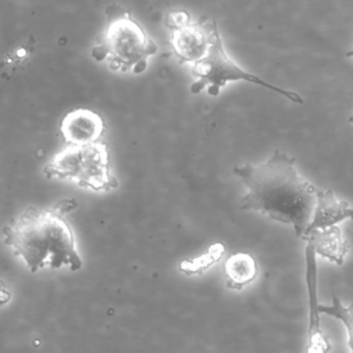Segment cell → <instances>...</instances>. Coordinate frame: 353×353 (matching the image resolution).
<instances>
[{
  "mask_svg": "<svg viewBox=\"0 0 353 353\" xmlns=\"http://www.w3.org/2000/svg\"><path fill=\"white\" fill-rule=\"evenodd\" d=\"M234 173L248 189L243 210H257L292 225L296 236L305 235L315 210L316 188L299 174L294 158L274 150L263 164L237 166Z\"/></svg>",
  "mask_w": 353,
  "mask_h": 353,
  "instance_id": "cell-1",
  "label": "cell"
},
{
  "mask_svg": "<svg viewBox=\"0 0 353 353\" xmlns=\"http://www.w3.org/2000/svg\"><path fill=\"white\" fill-rule=\"evenodd\" d=\"M77 206L74 199L61 200L45 210L30 206L3 228L6 243L23 258L32 272L46 265L80 270L75 236L65 220V214Z\"/></svg>",
  "mask_w": 353,
  "mask_h": 353,
  "instance_id": "cell-2",
  "label": "cell"
},
{
  "mask_svg": "<svg viewBox=\"0 0 353 353\" xmlns=\"http://www.w3.org/2000/svg\"><path fill=\"white\" fill-rule=\"evenodd\" d=\"M106 26L97 38L92 57L97 61H108L111 69L141 74L148 68V57L158 51L154 41L132 17L129 10L110 5L105 10Z\"/></svg>",
  "mask_w": 353,
  "mask_h": 353,
  "instance_id": "cell-3",
  "label": "cell"
},
{
  "mask_svg": "<svg viewBox=\"0 0 353 353\" xmlns=\"http://www.w3.org/2000/svg\"><path fill=\"white\" fill-rule=\"evenodd\" d=\"M44 173L48 179H72L96 192L119 188V181L111 172L109 145L104 141L67 146L45 166Z\"/></svg>",
  "mask_w": 353,
  "mask_h": 353,
  "instance_id": "cell-4",
  "label": "cell"
},
{
  "mask_svg": "<svg viewBox=\"0 0 353 353\" xmlns=\"http://www.w3.org/2000/svg\"><path fill=\"white\" fill-rule=\"evenodd\" d=\"M192 74L197 78L195 83L192 84L190 88L193 94H199L204 88H208V94L216 97L220 94L221 88L226 85L227 82L243 80V81L263 86L272 92L282 94L291 102L303 104V98L296 92L285 90L278 86L272 85L258 76L245 71L239 67L234 61H231L225 52L218 28L212 34V44H210L208 54L201 61L194 63L193 68H192Z\"/></svg>",
  "mask_w": 353,
  "mask_h": 353,
  "instance_id": "cell-5",
  "label": "cell"
},
{
  "mask_svg": "<svg viewBox=\"0 0 353 353\" xmlns=\"http://www.w3.org/2000/svg\"><path fill=\"white\" fill-rule=\"evenodd\" d=\"M218 28L216 20L208 21L203 16L198 21L191 22L188 26L172 30L170 45L179 63H195L201 61L210 50L212 34Z\"/></svg>",
  "mask_w": 353,
  "mask_h": 353,
  "instance_id": "cell-6",
  "label": "cell"
},
{
  "mask_svg": "<svg viewBox=\"0 0 353 353\" xmlns=\"http://www.w3.org/2000/svg\"><path fill=\"white\" fill-rule=\"evenodd\" d=\"M106 131L104 119L90 109L78 108L63 117L59 132L69 145H88L102 141Z\"/></svg>",
  "mask_w": 353,
  "mask_h": 353,
  "instance_id": "cell-7",
  "label": "cell"
},
{
  "mask_svg": "<svg viewBox=\"0 0 353 353\" xmlns=\"http://www.w3.org/2000/svg\"><path fill=\"white\" fill-rule=\"evenodd\" d=\"M305 283L309 297V330L307 353H328L330 344L321 330L317 299V263L313 248H305Z\"/></svg>",
  "mask_w": 353,
  "mask_h": 353,
  "instance_id": "cell-8",
  "label": "cell"
},
{
  "mask_svg": "<svg viewBox=\"0 0 353 353\" xmlns=\"http://www.w3.org/2000/svg\"><path fill=\"white\" fill-rule=\"evenodd\" d=\"M346 219L353 220V208L348 202L339 201L332 190L316 189L315 210L307 231L330 228Z\"/></svg>",
  "mask_w": 353,
  "mask_h": 353,
  "instance_id": "cell-9",
  "label": "cell"
},
{
  "mask_svg": "<svg viewBox=\"0 0 353 353\" xmlns=\"http://www.w3.org/2000/svg\"><path fill=\"white\" fill-rule=\"evenodd\" d=\"M301 239L313 248L316 254L327 258L338 265L343 264L345 255L350 248L348 241L343 239L340 228L336 226L307 231Z\"/></svg>",
  "mask_w": 353,
  "mask_h": 353,
  "instance_id": "cell-10",
  "label": "cell"
},
{
  "mask_svg": "<svg viewBox=\"0 0 353 353\" xmlns=\"http://www.w3.org/2000/svg\"><path fill=\"white\" fill-rule=\"evenodd\" d=\"M225 272L227 287L241 290L257 276V262L250 254H233L225 264Z\"/></svg>",
  "mask_w": 353,
  "mask_h": 353,
  "instance_id": "cell-11",
  "label": "cell"
},
{
  "mask_svg": "<svg viewBox=\"0 0 353 353\" xmlns=\"http://www.w3.org/2000/svg\"><path fill=\"white\" fill-rule=\"evenodd\" d=\"M224 253V245L222 243H214L210 245L208 251L200 257L189 261H183L181 264V270L187 274H201L216 263L223 257Z\"/></svg>",
  "mask_w": 353,
  "mask_h": 353,
  "instance_id": "cell-12",
  "label": "cell"
},
{
  "mask_svg": "<svg viewBox=\"0 0 353 353\" xmlns=\"http://www.w3.org/2000/svg\"><path fill=\"white\" fill-rule=\"evenodd\" d=\"M320 314L332 316L340 320L348 330V344L353 353V301L349 307H344L338 297L332 296V305H319Z\"/></svg>",
  "mask_w": 353,
  "mask_h": 353,
  "instance_id": "cell-13",
  "label": "cell"
},
{
  "mask_svg": "<svg viewBox=\"0 0 353 353\" xmlns=\"http://www.w3.org/2000/svg\"><path fill=\"white\" fill-rule=\"evenodd\" d=\"M191 16L183 11V10H173L167 13L166 18H165V26L172 30H179L183 26H188L191 23Z\"/></svg>",
  "mask_w": 353,
  "mask_h": 353,
  "instance_id": "cell-14",
  "label": "cell"
},
{
  "mask_svg": "<svg viewBox=\"0 0 353 353\" xmlns=\"http://www.w3.org/2000/svg\"><path fill=\"white\" fill-rule=\"evenodd\" d=\"M346 57H353V48L351 50H349L348 52L346 53Z\"/></svg>",
  "mask_w": 353,
  "mask_h": 353,
  "instance_id": "cell-15",
  "label": "cell"
},
{
  "mask_svg": "<svg viewBox=\"0 0 353 353\" xmlns=\"http://www.w3.org/2000/svg\"><path fill=\"white\" fill-rule=\"evenodd\" d=\"M349 123H353V115L349 117Z\"/></svg>",
  "mask_w": 353,
  "mask_h": 353,
  "instance_id": "cell-16",
  "label": "cell"
}]
</instances>
